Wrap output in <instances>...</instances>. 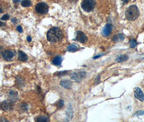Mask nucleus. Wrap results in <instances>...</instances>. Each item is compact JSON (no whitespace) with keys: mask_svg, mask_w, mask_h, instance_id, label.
<instances>
[{"mask_svg":"<svg viewBox=\"0 0 144 122\" xmlns=\"http://www.w3.org/2000/svg\"><path fill=\"white\" fill-rule=\"evenodd\" d=\"M47 39L51 42H57L61 41L63 34L62 30L58 27L50 29L47 33Z\"/></svg>","mask_w":144,"mask_h":122,"instance_id":"nucleus-1","label":"nucleus"},{"mask_svg":"<svg viewBox=\"0 0 144 122\" xmlns=\"http://www.w3.org/2000/svg\"><path fill=\"white\" fill-rule=\"evenodd\" d=\"M139 15V10L135 5L129 6L125 12L126 18L129 21H135L136 19L138 18Z\"/></svg>","mask_w":144,"mask_h":122,"instance_id":"nucleus-2","label":"nucleus"},{"mask_svg":"<svg viewBox=\"0 0 144 122\" xmlns=\"http://www.w3.org/2000/svg\"><path fill=\"white\" fill-rule=\"evenodd\" d=\"M96 5L95 0H83L81 3L82 9L87 12L92 11Z\"/></svg>","mask_w":144,"mask_h":122,"instance_id":"nucleus-3","label":"nucleus"},{"mask_svg":"<svg viewBox=\"0 0 144 122\" xmlns=\"http://www.w3.org/2000/svg\"><path fill=\"white\" fill-rule=\"evenodd\" d=\"M35 9L36 12L38 14L42 15L46 14L47 13H48L49 10V6L46 3L41 2L36 5Z\"/></svg>","mask_w":144,"mask_h":122,"instance_id":"nucleus-4","label":"nucleus"},{"mask_svg":"<svg viewBox=\"0 0 144 122\" xmlns=\"http://www.w3.org/2000/svg\"><path fill=\"white\" fill-rule=\"evenodd\" d=\"M86 76V73L85 72H74L71 75V78L77 82H80L83 79H84Z\"/></svg>","mask_w":144,"mask_h":122,"instance_id":"nucleus-5","label":"nucleus"},{"mask_svg":"<svg viewBox=\"0 0 144 122\" xmlns=\"http://www.w3.org/2000/svg\"><path fill=\"white\" fill-rule=\"evenodd\" d=\"M76 40L81 43H85L88 41V37L83 31L78 30L77 31Z\"/></svg>","mask_w":144,"mask_h":122,"instance_id":"nucleus-6","label":"nucleus"},{"mask_svg":"<svg viewBox=\"0 0 144 122\" xmlns=\"http://www.w3.org/2000/svg\"><path fill=\"white\" fill-rule=\"evenodd\" d=\"M14 102H12L10 100L7 101L5 100L2 102L1 106L2 110L4 111H10L12 109V104Z\"/></svg>","mask_w":144,"mask_h":122,"instance_id":"nucleus-7","label":"nucleus"},{"mask_svg":"<svg viewBox=\"0 0 144 122\" xmlns=\"http://www.w3.org/2000/svg\"><path fill=\"white\" fill-rule=\"evenodd\" d=\"M134 97L141 102L144 101V94L139 87H136L134 89Z\"/></svg>","mask_w":144,"mask_h":122,"instance_id":"nucleus-8","label":"nucleus"},{"mask_svg":"<svg viewBox=\"0 0 144 122\" xmlns=\"http://www.w3.org/2000/svg\"><path fill=\"white\" fill-rule=\"evenodd\" d=\"M112 30V25L110 23H107L105 26L104 27L103 30V35L104 36H109Z\"/></svg>","mask_w":144,"mask_h":122,"instance_id":"nucleus-9","label":"nucleus"},{"mask_svg":"<svg viewBox=\"0 0 144 122\" xmlns=\"http://www.w3.org/2000/svg\"><path fill=\"white\" fill-rule=\"evenodd\" d=\"M2 56L3 58L6 60H9L11 59L13 56H14V54L12 51L9 50H6L2 53Z\"/></svg>","mask_w":144,"mask_h":122,"instance_id":"nucleus-10","label":"nucleus"},{"mask_svg":"<svg viewBox=\"0 0 144 122\" xmlns=\"http://www.w3.org/2000/svg\"><path fill=\"white\" fill-rule=\"evenodd\" d=\"M18 60L21 61H25L28 59V55L25 53L22 52V51L19 50L18 52Z\"/></svg>","mask_w":144,"mask_h":122,"instance_id":"nucleus-11","label":"nucleus"},{"mask_svg":"<svg viewBox=\"0 0 144 122\" xmlns=\"http://www.w3.org/2000/svg\"><path fill=\"white\" fill-rule=\"evenodd\" d=\"M60 84L63 87L67 88V89H70L72 86V83L70 81L68 80H63L61 81Z\"/></svg>","mask_w":144,"mask_h":122,"instance_id":"nucleus-12","label":"nucleus"},{"mask_svg":"<svg viewBox=\"0 0 144 122\" xmlns=\"http://www.w3.org/2000/svg\"><path fill=\"white\" fill-rule=\"evenodd\" d=\"M9 97L10 101L14 102L18 99V93L15 91H12L9 93Z\"/></svg>","mask_w":144,"mask_h":122,"instance_id":"nucleus-13","label":"nucleus"},{"mask_svg":"<svg viewBox=\"0 0 144 122\" xmlns=\"http://www.w3.org/2000/svg\"><path fill=\"white\" fill-rule=\"evenodd\" d=\"M124 38H125V37H124V35H123L122 34H118L115 35L113 37L112 40L115 42H119V41H123L124 40Z\"/></svg>","mask_w":144,"mask_h":122,"instance_id":"nucleus-14","label":"nucleus"},{"mask_svg":"<svg viewBox=\"0 0 144 122\" xmlns=\"http://www.w3.org/2000/svg\"><path fill=\"white\" fill-rule=\"evenodd\" d=\"M62 62V57L60 56H57L55 57V58L53 59V60H52V63L56 66L61 65Z\"/></svg>","mask_w":144,"mask_h":122,"instance_id":"nucleus-15","label":"nucleus"},{"mask_svg":"<svg viewBox=\"0 0 144 122\" xmlns=\"http://www.w3.org/2000/svg\"><path fill=\"white\" fill-rule=\"evenodd\" d=\"M128 59V57L126 55H121L119 56L116 59V61L118 62H122L126 61Z\"/></svg>","mask_w":144,"mask_h":122,"instance_id":"nucleus-16","label":"nucleus"},{"mask_svg":"<svg viewBox=\"0 0 144 122\" xmlns=\"http://www.w3.org/2000/svg\"><path fill=\"white\" fill-rule=\"evenodd\" d=\"M21 5L23 7H29L31 5V2L30 0H22Z\"/></svg>","mask_w":144,"mask_h":122,"instance_id":"nucleus-17","label":"nucleus"},{"mask_svg":"<svg viewBox=\"0 0 144 122\" xmlns=\"http://www.w3.org/2000/svg\"><path fill=\"white\" fill-rule=\"evenodd\" d=\"M77 49H78L77 46H76V45H74V44H72V45L68 46L67 48V50L69 51V52H76Z\"/></svg>","mask_w":144,"mask_h":122,"instance_id":"nucleus-18","label":"nucleus"},{"mask_svg":"<svg viewBox=\"0 0 144 122\" xmlns=\"http://www.w3.org/2000/svg\"><path fill=\"white\" fill-rule=\"evenodd\" d=\"M36 121H40V122H46V121H49V119L48 117H45V116H40L37 117V118L36 119Z\"/></svg>","mask_w":144,"mask_h":122,"instance_id":"nucleus-19","label":"nucleus"},{"mask_svg":"<svg viewBox=\"0 0 144 122\" xmlns=\"http://www.w3.org/2000/svg\"><path fill=\"white\" fill-rule=\"evenodd\" d=\"M137 44H138V43H137L136 40H135L134 39L131 40L129 41V46H130L131 48H135Z\"/></svg>","mask_w":144,"mask_h":122,"instance_id":"nucleus-20","label":"nucleus"},{"mask_svg":"<svg viewBox=\"0 0 144 122\" xmlns=\"http://www.w3.org/2000/svg\"><path fill=\"white\" fill-rule=\"evenodd\" d=\"M9 18V15L8 14H4L1 17V20L5 21V20H8Z\"/></svg>","mask_w":144,"mask_h":122,"instance_id":"nucleus-21","label":"nucleus"},{"mask_svg":"<svg viewBox=\"0 0 144 122\" xmlns=\"http://www.w3.org/2000/svg\"><path fill=\"white\" fill-rule=\"evenodd\" d=\"M64 105V102L62 100H60L58 102V104H57V106L59 108H61L63 107V106Z\"/></svg>","mask_w":144,"mask_h":122,"instance_id":"nucleus-22","label":"nucleus"},{"mask_svg":"<svg viewBox=\"0 0 144 122\" xmlns=\"http://www.w3.org/2000/svg\"><path fill=\"white\" fill-rule=\"evenodd\" d=\"M144 114V111H137L134 115H137V116H139V115H143Z\"/></svg>","mask_w":144,"mask_h":122,"instance_id":"nucleus-23","label":"nucleus"},{"mask_svg":"<svg viewBox=\"0 0 144 122\" xmlns=\"http://www.w3.org/2000/svg\"><path fill=\"white\" fill-rule=\"evenodd\" d=\"M17 29L19 32V33H22V32L23 31V29H22V28L21 25H18L17 27Z\"/></svg>","mask_w":144,"mask_h":122,"instance_id":"nucleus-24","label":"nucleus"},{"mask_svg":"<svg viewBox=\"0 0 144 122\" xmlns=\"http://www.w3.org/2000/svg\"><path fill=\"white\" fill-rule=\"evenodd\" d=\"M68 72V71H63V72H60V73H58L57 74L58 75H65V74H66Z\"/></svg>","mask_w":144,"mask_h":122,"instance_id":"nucleus-25","label":"nucleus"},{"mask_svg":"<svg viewBox=\"0 0 144 122\" xmlns=\"http://www.w3.org/2000/svg\"><path fill=\"white\" fill-rule=\"evenodd\" d=\"M22 109H23V110H24V111H27V105H26V104H24V105H22Z\"/></svg>","mask_w":144,"mask_h":122,"instance_id":"nucleus-26","label":"nucleus"},{"mask_svg":"<svg viewBox=\"0 0 144 122\" xmlns=\"http://www.w3.org/2000/svg\"><path fill=\"white\" fill-rule=\"evenodd\" d=\"M27 41H28V42H30V41H31V37H30V36H28L27 37Z\"/></svg>","mask_w":144,"mask_h":122,"instance_id":"nucleus-27","label":"nucleus"},{"mask_svg":"<svg viewBox=\"0 0 144 122\" xmlns=\"http://www.w3.org/2000/svg\"><path fill=\"white\" fill-rule=\"evenodd\" d=\"M12 1L14 3H18L19 1H20V0H12Z\"/></svg>","mask_w":144,"mask_h":122,"instance_id":"nucleus-28","label":"nucleus"},{"mask_svg":"<svg viewBox=\"0 0 144 122\" xmlns=\"http://www.w3.org/2000/svg\"><path fill=\"white\" fill-rule=\"evenodd\" d=\"M122 2H123L124 3H127L128 2V0H121Z\"/></svg>","mask_w":144,"mask_h":122,"instance_id":"nucleus-29","label":"nucleus"},{"mask_svg":"<svg viewBox=\"0 0 144 122\" xmlns=\"http://www.w3.org/2000/svg\"><path fill=\"white\" fill-rule=\"evenodd\" d=\"M16 18H12V20H11V21L12 22H14V23H15L16 22Z\"/></svg>","mask_w":144,"mask_h":122,"instance_id":"nucleus-30","label":"nucleus"},{"mask_svg":"<svg viewBox=\"0 0 144 122\" xmlns=\"http://www.w3.org/2000/svg\"><path fill=\"white\" fill-rule=\"evenodd\" d=\"M100 56H101V55H98V56H96L93 57V59H97V58H98V57H100Z\"/></svg>","mask_w":144,"mask_h":122,"instance_id":"nucleus-31","label":"nucleus"}]
</instances>
